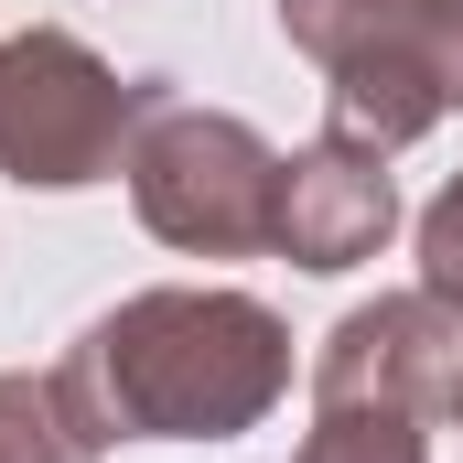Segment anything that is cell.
<instances>
[{
  "label": "cell",
  "mask_w": 463,
  "mask_h": 463,
  "mask_svg": "<svg viewBox=\"0 0 463 463\" xmlns=\"http://www.w3.org/2000/svg\"><path fill=\"white\" fill-rule=\"evenodd\" d=\"M420 291H442V302H463V173L420 205Z\"/></svg>",
  "instance_id": "obj_9"
},
{
  "label": "cell",
  "mask_w": 463,
  "mask_h": 463,
  "mask_svg": "<svg viewBox=\"0 0 463 463\" xmlns=\"http://www.w3.org/2000/svg\"><path fill=\"white\" fill-rule=\"evenodd\" d=\"M280 43L324 65V129L410 151L463 109V0H269Z\"/></svg>",
  "instance_id": "obj_2"
},
{
  "label": "cell",
  "mask_w": 463,
  "mask_h": 463,
  "mask_svg": "<svg viewBox=\"0 0 463 463\" xmlns=\"http://www.w3.org/2000/svg\"><path fill=\"white\" fill-rule=\"evenodd\" d=\"M388 227H399L388 151H366V140H345V129L280 151V237H269V259L335 280V269H355V259H377Z\"/></svg>",
  "instance_id": "obj_6"
},
{
  "label": "cell",
  "mask_w": 463,
  "mask_h": 463,
  "mask_svg": "<svg viewBox=\"0 0 463 463\" xmlns=\"http://www.w3.org/2000/svg\"><path fill=\"white\" fill-rule=\"evenodd\" d=\"M453 420H463V399H453Z\"/></svg>",
  "instance_id": "obj_10"
},
{
  "label": "cell",
  "mask_w": 463,
  "mask_h": 463,
  "mask_svg": "<svg viewBox=\"0 0 463 463\" xmlns=\"http://www.w3.org/2000/svg\"><path fill=\"white\" fill-rule=\"evenodd\" d=\"M151 76H118L109 54L65 22L0 33V173L22 194H87L129 162Z\"/></svg>",
  "instance_id": "obj_4"
},
{
  "label": "cell",
  "mask_w": 463,
  "mask_h": 463,
  "mask_svg": "<svg viewBox=\"0 0 463 463\" xmlns=\"http://www.w3.org/2000/svg\"><path fill=\"white\" fill-rule=\"evenodd\" d=\"M118 173H129L140 227L184 259H269V237H280V151L237 109L184 98L173 76H151Z\"/></svg>",
  "instance_id": "obj_3"
},
{
  "label": "cell",
  "mask_w": 463,
  "mask_h": 463,
  "mask_svg": "<svg viewBox=\"0 0 463 463\" xmlns=\"http://www.w3.org/2000/svg\"><path fill=\"white\" fill-rule=\"evenodd\" d=\"M291 463H431V420L388 399H313V431Z\"/></svg>",
  "instance_id": "obj_8"
},
{
  "label": "cell",
  "mask_w": 463,
  "mask_h": 463,
  "mask_svg": "<svg viewBox=\"0 0 463 463\" xmlns=\"http://www.w3.org/2000/svg\"><path fill=\"white\" fill-rule=\"evenodd\" d=\"M313 399H388L420 420H453L463 399V302L442 291H377L313 345Z\"/></svg>",
  "instance_id": "obj_5"
},
{
  "label": "cell",
  "mask_w": 463,
  "mask_h": 463,
  "mask_svg": "<svg viewBox=\"0 0 463 463\" xmlns=\"http://www.w3.org/2000/svg\"><path fill=\"white\" fill-rule=\"evenodd\" d=\"M76 420L118 442H237L291 399V324L259 291H216V280H162L109 302L76 345L54 355Z\"/></svg>",
  "instance_id": "obj_1"
},
{
  "label": "cell",
  "mask_w": 463,
  "mask_h": 463,
  "mask_svg": "<svg viewBox=\"0 0 463 463\" xmlns=\"http://www.w3.org/2000/svg\"><path fill=\"white\" fill-rule=\"evenodd\" d=\"M0 463H98V431L54 366H0Z\"/></svg>",
  "instance_id": "obj_7"
}]
</instances>
